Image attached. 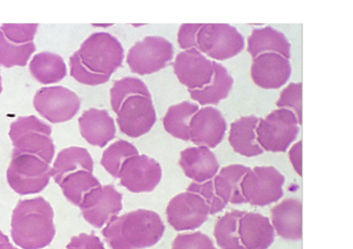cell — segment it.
<instances>
[{"label":"cell","mask_w":353,"mask_h":249,"mask_svg":"<svg viewBox=\"0 0 353 249\" xmlns=\"http://www.w3.org/2000/svg\"><path fill=\"white\" fill-rule=\"evenodd\" d=\"M234 78L228 74L226 67L214 62V74L212 81L205 87L199 90H188L191 98L200 105L219 103L228 98L234 85Z\"/></svg>","instance_id":"cell-27"},{"label":"cell","mask_w":353,"mask_h":249,"mask_svg":"<svg viewBox=\"0 0 353 249\" xmlns=\"http://www.w3.org/2000/svg\"><path fill=\"white\" fill-rule=\"evenodd\" d=\"M199 110L196 104L187 101L171 106L163 119L164 130L176 139L190 140V120Z\"/></svg>","instance_id":"cell-29"},{"label":"cell","mask_w":353,"mask_h":249,"mask_svg":"<svg viewBox=\"0 0 353 249\" xmlns=\"http://www.w3.org/2000/svg\"><path fill=\"white\" fill-rule=\"evenodd\" d=\"M276 105L280 108H291L294 110L299 124L303 123V83H290L281 92Z\"/></svg>","instance_id":"cell-34"},{"label":"cell","mask_w":353,"mask_h":249,"mask_svg":"<svg viewBox=\"0 0 353 249\" xmlns=\"http://www.w3.org/2000/svg\"><path fill=\"white\" fill-rule=\"evenodd\" d=\"M179 166L195 183H204L215 177L219 163L214 152L205 147H188L180 152Z\"/></svg>","instance_id":"cell-19"},{"label":"cell","mask_w":353,"mask_h":249,"mask_svg":"<svg viewBox=\"0 0 353 249\" xmlns=\"http://www.w3.org/2000/svg\"><path fill=\"white\" fill-rule=\"evenodd\" d=\"M165 226L157 213L137 210L115 216L102 234L112 249H143L157 244Z\"/></svg>","instance_id":"cell-2"},{"label":"cell","mask_w":353,"mask_h":249,"mask_svg":"<svg viewBox=\"0 0 353 249\" xmlns=\"http://www.w3.org/2000/svg\"><path fill=\"white\" fill-rule=\"evenodd\" d=\"M123 195L111 184L99 186L84 195L79 208L87 222L97 228L105 226L123 210Z\"/></svg>","instance_id":"cell-13"},{"label":"cell","mask_w":353,"mask_h":249,"mask_svg":"<svg viewBox=\"0 0 353 249\" xmlns=\"http://www.w3.org/2000/svg\"><path fill=\"white\" fill-rule=\"evenodd\" d=\"M241 243L246 249H268L275 239L270 219L258 213H246L239 223Z\"/></svg>","instance_id":"cell-21"},{"label":"cell","mask_w":353,"mask_h":249,"mask_svg":"<svg viewBox=\"0 0 353 249\" xmlns=\"http://www.w3.org/2000/svg\"><path fill=\"white\" fill-rule=\"evenodd\" d=\"M123 58V47L117 39L104 32L95 33L71 56L70 75L84 85H101L121 67Z\"/></svg>","instance_id":"cell-1"},{"label":"cell","mask_w":353,"mask_h":249,"mask_svg":"<svg viewBox=\"0 0 353 249\" xmlns=\"http://www.w3.org/2000/svg\"><path fill=\"white\" fill-rule=\"evenodd\" d=\"M187 191L195 193L201 196L210 207L212 215L218 214L227 206V204L216 195L212 180L201 184L192 183L187 188Z\"/></svg>","instance_id":"cell-35"},{"label":"cell","mask_w":353,"mask_h":249,"mask_svg":"<svg viewBox=\"0 0 353 249\" xmlns=\"http://www.w3.org/2000/svg\"><path fill=\"white\" fill-rule=\"evenodd\" d=\"M299 132V124L294 111L280 108L259 120L256 142L263 151L284 152L294 142Z\"/></svg>","instance_id":"cell-5"},{"label":"cell","mask_w":353,"mask_h":249,"mask_svg":"<svg viewBox=\"0 0 353 249\" xmlns=\"http://www.w3.org/2000/svg\"><path fill=\"white\" fill-rule=\"evenodd\" d=\"M63 194L75 206H80L84 195L93 188L101 186L93 172L78 171L68 175L59 184Z\"/></svg>","instance_id":"cell-30"},{"label":"cell","mask_w":353,"mask_h":249,"mask_svg":"<svg viewBox=\"0 0 353 249\" xmlns=\"http://www.w3.org/2000/svg\"><path fill=\"white\" fill-rule=\"evenodd\" d=\"M81 170L94 172V160L85 148L70 147L58 154L52 167L51 176L59 184L68 175Z\"/></svg>","instance_id":"cell-26"},{"label":"cell","mask_w":353,"mask_h":249,"mask_svg":"<svg viewBox=\"0 0 353 249\" xmlns=\"http://www.w3.org/2000/svg\"><path fill=\"white\" fill-rule=\"evenodd\" d=\"M67 249H105L101 240L94 234L88 235L85 232L74 236L71 239Z\"/></svg>","instance_id":"cell-38"},{"label":"cell","mask_w":353,"mask_h":249,"mask_svg":"<svg viewBox=\"0 0 353 249\" xmlns=\"http://www.w3.org/2000/svg\"><path fill=\"white\" fill-rule=\"evenodd\" d=\"M248 51L252 58L265 53H275L290 59L291 44L282 32L268 26L252 30L248 39Z\"/></svg>","instance_id":"cell-24"},{"label":"cell","mask_w":353,"mask_h":249,"mask_svg":"<svg viewBox=\"0 0 353 249\" xmlns=\"http://www.w3.org/2000/svg\"><path fill=\"white\" fill-rule=\"evenodd\" d=\"M132 96H144L151 98L146 84L139 78H123L114 83L110 89V103L112 109L115 113H117L123 102Z\"/></svg>","instance_id":"cell-33"},{"label":"cell","mask_w":353,"mask_h":249,"mask_svg":"<svg viewBox=\"0 0 353 249\" xmlns=\"http://www.w3.org/2000/svg\"><path fill=\"white\" fill-rule=\"evenodd\" d=\"M52 128L34 116H20L10 124V138L13 154L37 156L50 164L55 153Z\"/></svg>","instance_id":"cell-4"},{"label":"cell","mask_w":353,"mask_h":249,"mask_svg":"<svg viewBox=\"0 0 353 249\" xmlns=\"http://www.w3.org/2000/svg\"><path fill=\"white\" fill-rule=\"evenodd\" d=\"M259 118L255 116H242L231 124L228 142L236 153L254 158L263 153L256 142V128Z\"/></svg>","instance_id":"cell-23"},{"label":"cell","mask_w":353,"mask_h":249,"mask_svg":"<svg viewBox=\"0 0 353 249\" xmlns=\"http://www.w3.org/2000/svg\"><path fill=\"white\" fill-rule=\"evenodd\" d=\"M54 213L43 197L20 200L11 220V236L23 249H42L52 243L56 235Z\"/></svg>","instance_id":"cell-3"},{"label":"cell","mask_w":353,"mask_h":249,"mask_svg":"<svg viewBox=\"0 0 353 249\" xmlns=\"http://www.w3.org/2000/svg\"><path fill=\"white\" fill-rule=\"evenodd\" d=\"M51 170L50 164L37 156L12 155L7 170L8 183L19 195L38 194L50 183Z\"/></svg>","instance_id":"cell-6"},{"label":"cell","mask_w":353,"mask_h":249,"mask_svg":"<svg viewBox=\"0 0 353 249\" xmlns=\"http://www.w3.org/2000/svg\"><path fill=\"white\" fill-rule=\"evenodd\" d=\"M203 23H184L180 26L178 33V43L183 50L196 48V34Z\"/></svg>","instance_id":"cell-37"},{"label":"cell","mask_w":353,"mask_h":249,"mask_svg":"<svg viewBox=\"0 0 353 249\" xmlns=\"http://www.w3.org/2000/svg\"><path fill=\"white\" fill-rule=\"evenodd\" d=\"M284 182V176L274 166H256L244 175L241 188L246 203L266 206L282 198Z\"/></svg>","instance_id":"cell-9"},{"label":"cell","mask_w":353,"mask_h":249,"mask_svg":"<svg viewBox=\"0 0 353 249\" xmlns=\"http://www.w3.org/2000/svg\"><path fill=\"white\" fill-rule=\"evenodd\" d=\"M290 159L292 166L300 176L303 175V140L296 142L290 150Z\"/></svg>","instance_id":"cell-39"},{"label":"cell","mask_w":353,"mask_h":249,"mask_svg":"<svg viewBox=\"0 0 353 249\" xmlns=\"http://www.w3.org/2000/svg\"><path fill=\"white\" fill-rule=\"evenodd\" d=\"M2 90H3L2 78H1V75H0V94H1Z\"/></svg>","instance_id":"cell-42"},{"label":"cell","mask_w":353,"mask_h":249,"mask_svg":"<svg viewBox=\"0 0 353 249\" xmlns=\"http://www.w3.org/2000/svg\"><path fill=\"white\" fill-rule=\"evenodd\" d=\"M33 77L42 84L56 83L67 75V67L61 56L42 52L34 56L30 63Z\"/></svg>","instance_id":"cell-28"},{"label":"cell","mask_w":353,"mask_h":249,"mask_svg":"<svg viewBox=\"0 0 353 249\" xmlns=\"http://www.w3.org/2000/svg\"><path fill=\"white\" fill-rule=\"evenodd\" d=\"M250 167L243 164H230L222 168L218 175H215L214 182L216 195L224 204H240L246 203L242 194L241 182L250 170Z\"/></svg>","instance_id":"cell-25"},{"label":"cell","mask_w":353,"mask_h":249,"mask_svg":"<svg viewBox=\"0 0 353 249\" xmlns=\"http://www.w3.org/2000/svg\"><path fill=\"white\" fill-rule=\"evenodd\" d=\"M168 224L176 231L196 230L202 226L210 215V207L201 196L192 192L176 195L166 208Z\"/></svg>","instance_id":"cell-12"},{"label":"cell","mask_w":353,"mask_h":249,"mask_svg":"<svg viewBox=\"0 0 353 249\" xmlns=\"http://www.w3.org/2000/svg\"><path fill=\"white\" fill-rule=\"evenodd\" d=\"M116 114L120 131L132 138H139L147 134L157 120L154 103L150 96H130L123 102Z\"/></svg>","instance_id":"cell-14"},{"label":"cell","mask_w":353,"mask_h":249,"mask_svg":"<svg viewBox=\"0 0 353 249\" xmlns=\"http://www.w3.org/2000/svg\"><path fill=\"white\" fill-rule=\"evenodd\" d=\"M80 106L78 95L64 87L40 88L34 98L35 110L51 123L68 122L78 113Z\"/></svg>","instance_id":"cell-11"},{"label":"cell","mask_w":353,"mask_h":249,"mask_svg":"<svg viewBox=\"0 0 353 249\" xmlns=\"http://www.w3.org/2000/svg\"><path fill=\"white\" fill-rule=\"evenodd\" d=\"M80 133L92 146L103 148L116 135L114 120L106 110L90 108L79 119Z\"/></svg>","instance_id":"cell-20"},{"label":"cell","mask_w":353,"mask_h":249,"mask_svg":"<svg viewBox=\"0 0 353 249\" xmlns=\"http://www.w3.org/2000/svg\"><path fill=\"white\" fill-rule=\"evenodd\" d=\"M138 155V149L134 144L124 140H116L103 151L101 164L113 177L118 178L124 162Z\"/></svg>","instance_id":"cell-32"},{"label":"cell","mask_w":353,"mask_h":249,"mask_svg":"<svg viewBox=\"0 0 353 249\" xmlns=\"http://www.w3.org/2000/svg\"><path fill=\"white\" fill-rule=\"evenodd\" d=\"M39 24H3L0 27V65H27L36 50L34 43Z\"/></svg>","instance_id":"cell-8"},{"label":"cell","mask_w":353,"mask_h":249,"mask_svg":"<svg viewBox=\"0 0 353 249\" xmlns=\"http://www.w3.org/2000/svg\"><path fill=\"white\" fill-rule=\"evenodd\" d=\"M7 241H10L9 238L5 235L3 234L1 231H0V243L3 242H7Z\"/></svg>","instance_id":"cell-41"},{"label":"cell","mask_w":353,"mask_h":249,"mask_svg":"<svg viewBox=\"0 0 353 249\" xmlns=\"http://www.w3.org/2000/svg\"><path fill=\"white\" fill-rule=\"evenodd\" d=\"M174 46L168 39L148 36L130 48L127 63L134 74L150 75L163 69L174 58Z\"/></svg>","instance_id":"cell-10"},{"label":"cell","mask_w":353,"mask_h":249,"mask_svg":"<svg viewBox=\"0 0 353 249\" xmlns=\"http://www.w3.org/2000/svg\"><path fill=\"white\" fill-rule=\"evenodd\" d=\"M272 227L288 240L303 238V204L296 199H286L271 210Z\"/></svg>","instance_id":"cell-22"},{"label":"cell","mask_w":353,"mask_h":249,"mask_svg":"<svg viewBox=\"0 0 353 249\" xmlns=\"http://www.w3.org/2000/svg\"><path fill=\"white\" fill-rule=\"evenodd\" d=\"M0 249H18L12 245L10 241L0 243Z\"/></svg>","instance_id":"cell-40"},{"label":"cell","mask_w":353,"mask_h":249,"mask_svg":"<svg viewBox=\"0 0 353 249\" xmlns=\"http://www.w3.org/2000/svg\"><path fill=\"white\" fill-rule=\"evenodd\" d=\"M162 175V167L157 160L146 155H138L124 162L118 178L130 192L148 193L159 186Z\"/></svg>","instance_id":"cell-15"},{"label":"cell","mask_w":353,"mask_h":249,"mask_svg":"<svg viewBox=\"0 0 353 249\" xmlns=\"http://www.w3.org/2000/svg\"><path fill=\"white\" fill-rule=\"evenodd\" d=\"M171 249H216L210 237L201 232L176 235Z\"/></svg>","instance_id":"cell-36"},{"label":"cell","mask_w":353,"mask_h":249,"mask_svg":"<svg viewBox=\"0 0 353 249\" xmlns=\"http://www.w3.org/2000/svg\"><path fill=\"white\" fill-rule=\"evenodd\" d=\"M292 74L291 63L275 53H265L252 58V81L264 89H279L287 83Z\"/></svg>","instance_id":"cell-18"},{"label":"cell","mask_w":353,"mask_h":249,"mask_svg":"<svg viewBox=\"0 0 353 249\" xmlns=\"http://www.w3.org/2000/svg\"><path fill=\"white\" fill-rule=\"evenodd\" d=\"M180 83L188 90H199L212 81L214 74V62L207 58L196 48L181 52L172 64Z\"/></svg>","instance_id":"cell-16"},{"label":"cell","mask_w":353,"mask_h":249,"mask_svg":"<svg viewBox=\"0 0 353 249\" xmlns=\"http://www.w3.org/2000/svg\"><path fill=\"white\" fill-rule=\"evenodd\" d=\"M226 131L225 119L218 109L212 107L201 108L190 120V140L198 147H218Z\"/></svg>","instance_id":"cell-17"},{"label":"cell","mask_w":353,"mask_h":249,"mask_svg":"<svg viewBox=\"0 0 353 249\" xmlns=\"http://www.w3.org/2000/svg\"><path fill=\"white\" fill-rule=\"evenodd\" d=\"M244 39L235 27L226 23L202 24L196 38V50L208 57L224 61L244 47Z\"/></svg>","instance_id":"cell-7"},{"label":"cell","mask_w":353,"mask_h":249,"mask_svg":"<svg viewBox=\"0 0 353 249\" xmlns=\"http://www.w3.org/2000/svg\"><path fill=\"white\" fill-rule=\"evenodd\" d=\"M244 214V211L232 210L216 221L214 235L221 249H246L241 243L239 235V219Z\"/></svg>","instance_id":"cell-31"}]
</instances>
